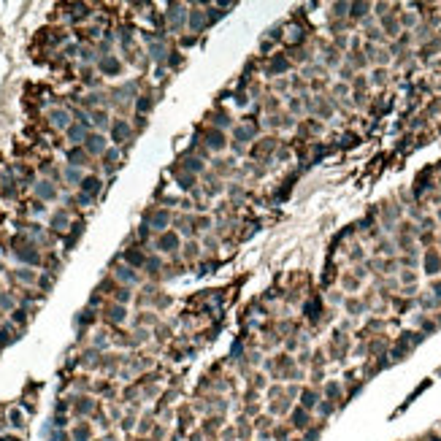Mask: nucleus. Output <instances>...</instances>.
Returning <instances> with one entry per match:
<instances>
[{
	"label": "nucleus",
	"mask_w": 441,
	"mask_h": 441,
	"mask_svg": "<svg viewBox=\"0 0 441 441\" xmlns=\"http://www.w3.org/2000/svg\"><path fill=\"white\" fill-rule=\"evenodd\" d=\"M311 423H314V417H311V411H306L303 406H295L292 411H290V417H287V425H290L292 430H309L311 428Z\"/></svg>",
	"instance_id": "f257e3e1"
},
{
	"label": "nucleus",
	"mask_w": 441,
	"mask_h": 441,
	"mask_svg": "<svg viewBox=\"0 0 441 441\" xmlns=\"http://www.w3.org/2000/svg\"><path fill=\"white\" fill-rule=\"evenodd\" d=\"M301 404L298 406H303L306 411H314V409H317V404H320V401H322V392L317 390V387H303L301 390Z\"/></svg>",
	"instance_id": "f03ea898"
},
{
	"label": "nucleus",
	"mask_w": 441,
	"mask_h": 441,
	"mask_svg": "<svg viewBox=\"0 0 441 441\" xmlns=\"http://www.w3.org/2000/svg\"><path fill=\"white\" fill-rule=\"evenodd\" d=\"M423 265H425V274L436 276V274L441 271V255L436 252V249H428V252H425V260H423Z\"/></svg>",
	"instance_id": "7ed1b4c3"
},
{
	"label": "nucleus",
	"mask_w": 441,
	"mask_h": 441,
	"mask_svg": "<svg viewBox=\"0 0 441 441\" xmlns=\"http://www.w3.org/2000/svg\"><path fill=\"white\" fill-rule=\"evenodd\" d=\"M382 33H387L390 38H395L398 33H401V22L392 14H387V16H382Z\"/></svg>",
	"instance_id": "20e7f679"
},
{
	"label": "nucleus",
	"mask_w": 441,
	"mask_h": 441,
	"mask_svg": "<svg viewBox=\"0 0 441 441\" xmlns=\"http://www.w3.org/2000/svg\"><path fill=\"white\" fill-rule=\"evenodd\" d=\"M371 3H352L349 6V16L352 19H363V16H368V11H371Z\"/></svg>",
	"instance_id": "39448f33"
},
{
	"label": "nucleus",
	"mask_w": 441,
	"mask_h": 441,
	"mask_svg": "<svg viewBox=\"0 0 441 441\" xmlns=\"http://www.w3.org/2000/svg\"><path fill=\"white\" fill-rule=\"evenodd\" d=\"M335 409H339V406H335V404H333V401H325V398H322V401H320V404H317V414H320L322 419H328V417L333 414V411H335Z\"/></svg>",
	"instance_id": "423d86ee"
},
{
	"label": "nucleus",
	"mask_w": 441,
	"mask_h": 441,
	"mask_svg": "<svg viewBox=\"0 0 441 441\" xmlns=\"http://www.w3.org/2000/svg\"><path fill=\"white\" fill-rule=\"evenodd\" d=\"M90 436H92L90 425H76V428H73V433H71V438H73V441H90Z\"/></svg>",
	"instance_id": "0eeeda50"
},
{
	"label": "nucleus",
	"mask_w": 441,
	"mask_h": 441,
	"mask_svg": "<svg viewBox=\"0 0 441 441\" xmlns=\"http://www.w3.org/2000/svg\"><path fill=\"white\" fill-rule=\"evenodd\" d=\"M292 428L290 425H274V441H290Z\"/></svg>",
	"instance_id": "6e6552de"
},
{
	"label": "nucleus",
	"mask_w": 441,
	"mask_h": 441,
	"mask_svg": "<svg viewBox=\"0 0 441 441\" xmlns=\"http://www.w3.org/2000/svg\"><path fill=\"white\" fill-rule=\"evenodd\" d=\"M95 409V404L90 398H81V401H76V414H90V411Z\"/></svg>",
	"instance_id": "1a4fd4ad"
},
{
	"label": "nucleus",
	"mask_w": 441,
	"mask_h": 441,
	"mask_svg": "<svg viewBox=\"0 0 441 441\" xmlns=\"http://www.w3.org/2000/svg\"><path fill=\"white\" fill-rule=\"evenodd\" d=\"M371 81L376 84V87H382V84L387 81V71H385V68H376V71H373V79H371Z\"/></svg>",
	"instance_id": "9d476101"
},
{
	"label": "nucleus",
	"mask_w": 441,
	"mask_h": 441,
	"mask_svg": "<svg viewBox=\"0 0 441 441\" xmlns=\"http://www.w3.org/2000/svg\"><path fill=\"white\" fill-rule=\"evenodd\" d=\"M90 141H92V143H90L92 152H100V149H103V138H90Z\"/></svg>",
	"instance_id": "9b49d317"
},
{
	"label": "nucleus",
	"mask_w": 441,
	"mask_h": 441,
	"mask_svg": "<svg viewBox=\"0 0 441 441\" xmlns=\"http://www.w3.org/2000/svg\"><path fill=\"white\" fill-rule=\"evenodd\" d=\"M430 290L436 292V301H441V282H433V284H430Z\"/></svg>",
	"instance_id": "f8f14e48"
}]
</instances>
